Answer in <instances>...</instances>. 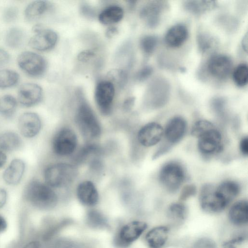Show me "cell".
I'll return each instance as SVG.
<instances>
[{
	"label": "cell",
	"mask_w": 248,
	"mask_h": 248,
	"mask_svg": "<svg viewBox=\"0 0 248 248\" xmlns=\"http://www.w3.org/2000/svg\"><path fill=\"white\" fill-rule=\"evenodd\" d=\"M22 196L29 205L40 210L54 207L58 202L56 193L46 183L31 179L25 186Z\"/></svg>",
	"instance_id": "1"
},
{
	"label": "cell",
	"mask_w": 248,
	"mask_h": 248,
	"mask_svg": "<svg viewBox=\"0 0 248 248\" xmlns=\"http://www.w3.org/2000/svg\"><path fill=\"white\" fill-rule=\"evenodd\" d=\"M79 104L77 110L76 119L79 129L84 136L96 138L101 133V127L93 110L85 100L82 90H77Z\"/></svg>",
	"instance_id": "2"
},
{
	"label": "cell",
	"mask_w": 248,
	"mask_h": 248,
	"mask_svg": "<svg viewBox=\"0 0 248 248\" xmlns=\"http://www.w3.org/2000/svg\"><path fill=\"white\" fill-rule=\"evenodd\" d=\"M76 170L71 165L59 163L47 166L44 170L45 183L51 187H62L75 179Z\"/></svg>",
	"instance_id": "3"
},
{
	"label": "cell",
	"mask_w": 248,
	"mask_h": 248,
	"mask_svg": "<svg viewBox=\"0 0 248 248\" xmlns=\"http://www.w3.org/2000/svg\"><path fill=\"white\" fill-rule=\"evenodd\" d=\"M185 179L186 172L183 167L175 161L166 163L159 173L160 182L170 192H176Z\"/></svg>",
	"instance_id": "4"
},
{
	"label": "cell",
	"mask_w": 248,
	"mask_h": 248,
	"mask_svg": "<svg viewBox=\"0 0 248 248\" xmlns=\"http://www.w3.org/2000/svg\"><path fill=\"white\" fill-rule=\"evenodd\" d=\"M198 148L205 156H211L220 153L223 149L221 133L213 125L197 137Z\"/></svg>",
	"instance_id": "5"
},
{
	"label": "cell",
	"mask_w": 248,
	"mask_h": 248,
	"mask_svg": "<svg viewBox=\"0 0 248 248\" xmlns=\"http://www.w3.org/2000/svg\"><path fill=\"white\" fill-rule=\"evenodd\" d=\"M17 62L19 67L32 77H40L46 72L47 62L41 55L32 51L21 52L18 56Z\"/></svg>",
	"instance_id": "6"
},
{
	"label": "cell",
	"mask_w": 248,
	"mask_h": 248,
	"mask_svg": "<svg viewBox=\"0 0 248 248\" xmlns=\"http://www.w3.org/2000/svg\"><path fill=\"white\" fill-rule=\"evenodd\" d=\"M115 87L109 80H103L96 85L95 101L100 111L107 115L110 113L115 97Z\"/></svg>",
	"instance_id": "7"
},
{
	"label": "cell",
	"mask_w": 248,
	"mask_h": 248,
	"mask_svg": "<svg viewBox=\"0 0 248 248\" xmlns=\"http://www.w3.org/2000/svg\"><path fill=\"white\" fill-rule=\"evenodd\" d=\"M147 224L142 221L134 220L124 225L119 230L115 238L116 245L125 248L137 240L144 232Z\"/></svg>",
	"instance_id": "8"
},
{
	"label": "cell",
	"mask_w": 248,
	"mask_h": 248,
	"mask_svg": "<svg viewBox=\"0 0 248 248\" xmlns=\"http://www.w3.org/2000/svg\"><path fill=\"white\" fill-rule=\"evenodd\" d=\"M77 139L74 132L64 128L58 131L52 140V149L59 155H67L72 153L76 148Z\"/></svg>",
	"instance_id": "9"
},
{
	"label": "cell",
	"mask_w": 248,
	"mask_h": 248,
	"mask_svg": "<svg viewBox=\"0 0 248 248\" xmlns=\"http://www.w3.org/2000/svg\"><path fill=\"white\" fill-rule=\"evenodd\" d=\"M34 32L29 41L30 46L33 49L46 51L51 49L56 45L58 35L54 31L37 26L34 28Z\"/></svg>",
	"instance_id": "10"
},
{
	"label": "cell",
	"mask_w": 248,
	"mask_h": 248,
	"mask_svg": "<svg viewBox=\"0 0 248 248\" xmlns=\"http://www.w3.org/2000/svg\"><path fill=\"white\" fill-rule=\"evenodd\" d=\"M199 202L202 209L210 213H219L226 207L217 196L215 187L211 184H205L202 187Z\"/></svg>",
	"instance_id": "11"
},
{
	"label": "cell",
	"mask_w": 248,
	"mask_h": 248,
	"mask_svg": "<svg viewBox=\"0 0 248 248\" xmlns=\"http://www.w3.org/2000/svg\"><path fill=\"white\" fill-rule=\"evenodd\" d=\"M41 87L34 83L22 84L18 89L17 99L19 104L25 107H31L38 104L43 98Z\"/></svg>",
	"instance_id": "12"
},
{
	"label": "cell",
	"mask_w": 248,
	"mask_h": 248,
	"mask_svg": "<svg viewBox=\"0 0 248 248\" xmlns=\"http://www.w3.org/2000/svg\"><path fill=\"white\" fill-rule=\"evenodd\" d=\"M42 122L39 116L33 112L22 114L18 120V128L20 134L25 138L31 139L40 132Z\"/></svg>",
	"instance_id": "13"
},
{
	"label": "cell",
	"mask_w": 248,
	"mask_h": 248,
	"mask_svg": "<svg viewBox=\"0 0 248 248\" xmlns=\"http://www.w3.org/2000/svg\"><path fill=\"white\" fill-rule=\"evenodd\" d=\"M162 126L156 122H151L142 126L138 134L139 142L145 147H151L160 141L163 136Z\"/></svg>",
	"instance_id": "14"
},
{
	"label": "cell",
	"mask_w": 248,
	"mask_h": 248,
	"mask_svg": "<svg viewBox=\"0 0 248 248\" xmlns=\"http://www.w3.org/2000/svg\"><path fill=\"white\" fill-rule=\"evenodd\" d=\"M232 67V62L227 56L217 54L209 60L207 67L209 73L214 77L223 79L230 74Z\"/></svg>",
	"instance_id": "15"
},
{
	"label": "cell",
	"mask_w": 248,
	"mask_h": 248,
	"mask_svg": "<svg viewBox=\"0 0 248 248\" xmlns=\"http://www.w3.org/2000/svg\"><path fill=\"white\" fill-rule=\"evenodd\" d=\"M186 123L181 117L176 116L169 120L163 131L166 140L170 144L179 142L185 134Z\"/></svg>",
	"instance_id": "16"
},
{
	"label": "cell",
	"mask_w": 248,
	"mask_h": 248,
	"mask_svg": "<svg viewBox=\"0 0 248 248\" xmlns=\"http://www.w3.org/2000/svg\"><path fill=\"white\" fill-rule=\"evenodd\" d=\"M25 164L20 158L13 159L3 171L4 182L10 186H16L21 181L25 170Z\"/></svg>",
	"instance_id": "17"
},
{
	"label": "cell",
	"mask_w": 248,
	"mask_h": 248,
	"mask_svg": "<svg viewBox=\"0 0 248 248\" xmlns=\"http://www.w3.org/2000/svg\"><path fill=\"white\" fill-rule=\"evenodd\" d=\"M77 194L80 202L86 206H94L98 201L97 190L91 181H86L81 183L78 186Z\"/></svg>",
	"instance_id": "18"
},
{
	"label": "cell",
	"mask_w": 248,
	"mask_h": 248,
	"mask_svg": "<svg viewBox=\"0 0 248 248\" xmlns=\"http://www.w3.org/2000/svg\"><path fill=\"white\" fill-rule=\"evenodd\" d=\"M240 191L239 184L230 180L224 181L215 187L217 197L226 207L237 197Z\"/></svg>",
	"instance_id": "19"
},
{
	"label": "cell",
	"mask_w": 248,
	"mask_h": 248,
	"mask_svg": "<svg viewBox=\"0 0 248 248\" xmlns=\"http://www.w3.org/2000/svg\"><path fill=\"white\" fill-rule=\"evenodd\" d=\"M169 229L165 226L154 227L145 235V241L150 248H162L169 237Z\"/></svg>",
	"instance_id": "20"
},
{
	"label": "cell",
	"mask_w": 248,
	"mask_h": 248,
	"mask_svg": "<svg viewBox=\"0 0 248 248\" xmlns=\"http://www.w3.org/2000/svg\"><path fill=\"white\" fill-rule=\"evenodd\" d=\"M188 32L186 27L181 24L171 27L167 31L165 40L166 44L172 47L182 46L188 37Z\"/></svg>",
	"instance_id": "21"
},
{
	"label": "cell",
	"mask_w": 248,
	"mask_h": 248,
	"mask_svg": "<svg viewBox=\"0 0 248 248\" xmlns=\"http://www.w3.org/2000/svg\"><path fill=\"white\" fill-rule=\"evenodd\" d=\"M231 222L236 225L246 224L248 220V204L246 200H240L235 202L229 211Z\"/></svg>",
	"instance_id": "22"
},
{
	"label": "cell",
	"mask_w": 248,
	"mask_h": 248,
	"mask_svg": "<svg viewBox=\"0 0 248 248\" xmlns=\"http://www.w3.org/2000/svg\"><path fill=\"white\" fill-rule=\"evenodd\" d=\"M50 8L51 5L47 1H33L26 7L24 11L25 17L29 21L36 20L46 13Z\"/></svg>",
	"instance_id": "23"
},
{
	"label": "cell",
	"mask_w": 248,
	"mask_h": 248,
	"mask_svg": "<svg viewBox=\"0 0 248 248\" xmlns=\"http://www.w3.org/2000/svg\"><path fill=\"white\" fill-rule=\"evenodd\" d=\"M22 146V139L17 133L10 131L0 133V150L12 152L20 149Z\"/></svg>",
	"instance_id": "24"
},
{
	"label": "cell",
	"mask_w": 248,
	"mask_h": 248,
	"mask_svg": "<svg viewBox=\"0 0 248 248\" xmlns=\"http://www.w3.org/2000/svg\"><path fill=\"white\" fill-rule=\"evenodd\" d=\"M124 15V10L121 7L111 5L101 11L98 15V20L103 24L110 25L120 21Z\"/></svg>",
	"instance_id": "25"
},
{
	"label": "cell",
	"mask_w": 248,
	"mask_h": 248,
	"mask_svg": "<svg viewBox=\"0 0 248 248\" xmlns=\"http://www.w3.org/2000/svg\"><path fill=\"white\" fill-rule=\"evenodd\" d=\"M160 12V8L157 3L151 2L142 6L140 12V16L148 25L153 26L157 22V17Z\"/></svg>",
	"instance_id": "26"
},
{
	"label": "cell",
	"mask_w": 248,
	"mask_h": 248,
	"mask_svg": "<svg viewBox=\"0 0 248 248\" xmlns=\"http://www.w3.org/2000/svg\"><path fill=\"white\" fill-rule=\"evenodd\" d=\"M16 99L10 94H5L0 97V115L9 119L14 115L17 108Z\"/></svg>",
	"instance_id": "27"
},
{
	"label": "cell",
	"mask_w": 248,
	"mask_h": 248,
	"mask_svg": "<svg viewBox=\"0 0 248 248\" xmlns=\"http://www.w3.org/2000/svg\"><path fill=\"white\" fill-rule=\"evenodd\" d=\"M25 37V33L22 29L18 27L12 28L6 34V44L12 48H18L23 44Z\"/></svg>",
	"instance_id": "28"
},
{
	"label": "cell",
	"mask_w": 248,
	"mask_h": 248,
	"mask_svg": "<svg viewBox=\"0 0 248 248\" xmlns=\"http://www.w3.org/2000/svg\"><path fill=\"white\" fill-rule=\"evenodd\" d=\"M167 213L170 220L176 222H181L185 220L187 214V210L183 203L175 202L169 206Z\"/></svg>",
	"instance_id": "29"
},
{
	"label": "cell",
	"mask_w": 248,
	"mask_h": 248,
	"mask_svg": "<svg viewBox=\"0 0 248 248\" xmlns=\"http://www.w3.org/2000/svg\"><path fill=\"white\" fill-rule=\"evenodd\" d=\"M19 80V75L16 71L9 69L0 70V88L6 89L14 86Z\"/></svg>",
	"instance_id": "30"
},
{
	"label": "cell",
	"mask_w": 248,
	"mask_h": 248,
	"mask_svg": "<svg viewBox=\"0 0 248 248\" xmlns=\"http://www.w3.org/2000/svg\"><path fill=\"white\" fill-rule=\"evenodd\" d=\"M107 77V79L111 81L115 87L123 89L126 85L128 73L124 69L117 68L110 70L108 73Z\"/></svg>",
	"instance_id": "31"
},
{
	"label": "cell",
	"mask_w": 248,
	"mask_h": 248,
	"mask_svg": "<svg viewBox=\"0 0 248 248\" xmlns=\"http://www.w3.org/2000/svg\"><path fill=\"white\" fill-rule=\"evenodd\" d=\"M86 221L87 224L93 228H103L107 225L106 217L96 210H91L88 212Z\"/></svg>",
	"instance_id": "32"
},
{
	"label": "cell",
	"mask_w": 248,
	"mask_h": 248,
	"mask_svg": "<svg viewBox=\"0 0 248 248\" xmlns=\"http://www.w3.org/2000/svg\"><path fill=\"white\" fill-rule=\"evenodd\" d=\"M233 80L239 87L245 86L248 80V67L247 64L241 63L237 65L232 73Z\"/></svg>",
	"instance_id": "33"
},
{
	"label": "cell",
	"mask_w": 248,
	"mask_h": 248,
	"mask_svg": "<svg viewBox=\"0 0 248 248\" xmlns=\"http://www.w3.org/2000/svg\"><path fill=\"white\" fill-rule=\"evenodd\" d=\"M157 45V38L154 36L147 35L143 37L140 41V45L141 50L146 54L152 53Z\"/></svg>",
	"instance_id": "34"
},
{
	"label": "cell",
	"mask_w": 248,
	"mask_h": 248,
	"mask_svg": "<svg viewBox=\"0 0 248 248\" xmlns=\"http://www.w3.org/2000/svg\"><path fill=\"white\" fill-rule=\"evenodd\" d=\"M130 47L128 42H126L120 47L116 54V59L118 62L124 64L128 68L130 62Z\"/></svg>",
	"instance_id": "35"
},
{
	"label": "cell",
	"mask_w": 248,
	"mask_h": 248,
	"mask_svg": "<svg viewBox=\"0 0 248 248\" xmlns=\"http://www.w3.org/2000/svg\"><path fill=\"white\" fill-rule=\"evenodd\" d=\"M213 1H189L186 7L194 13H201L212 7Z\"/></svg>",
	"instance_id": "36"
},
{
	"label": "cell",
	"mask_w": 248,
	"mask_h": 248,
	"mask_svg": "<svg viewBox=\"0 0 248 248\" xmlns=\"http://www.w3.org/2000/svg\"><path fill=\"white\" fill-rule=\"evenodd\" d=\"M189 248H217V245L212 239L202 237L195 240Z\"/></svg>",
	"instance_id": "37"
},
{
	"label": "cell",
	"mask_w": 248,
	"mask_h": 248,
	"mask_svg": "<svg viewBox=\"0 0 248 248\" xmlns=\"http://www.w3.org/2000/svg\"><path fill=\"white\" fill-rule=\"evenodd\" d=\"M18 16V10L15 6H10L6 8L3 13V19L6 23L15 21Z\"/></svg>",
	"instance_id": "38"
},
{
	"label": "cell",
	"mask_w": 248,
	"mask_h": 248,
	"mask_svg": "<svg viewBox=\"0 0 248 248\" xmlns=\"http://www.w3.org/2000/svg\"><path fill=\"white\" fill-rule=\"evenodd\" d=\"M197 189L195 185L190 184L185 186L180 193V199L181 201H185L196 193Z\"/></svg>",
	"instance_id": "39"
},
{
	"label": "cell",
	"mask_w": 248,
	"mask_h": 248,
	"mask_svg": "<svg viewBox=\"0 0 248 248\" xmlns=\"http://www.w3.org/2000/svg\"><path fill=\"white\" fill-rule=\"evenodd\" d=\"M95 55V52L92 50H85L79 53L78 59L80 62H88L93 58Z\"/></svg>",
	"instance_id": "40"
},
{
	"label": "cell",
	"mask_w": 248,
	"mask_h": 248,
	"mask_svg": "<svg viewBox=\"0 0 248 248\" xmlns=\"http://www.w3.org/2000/svg\"><path fill=\"white\" fill-rule=\"evenodd\" d=\"M245 235L241 234L234 237L229 241L225 242L223 245V248H235L236 244L243 242L245 239Z\"/></svg>",
	"instance_id": "41"
},
{
	"label": "cell",
	"mask_w": 248,
	"mask_h": 248,
	"mask_svg": "<svg viewBox=\"0 0 248 248\" xmlns=\"http://www.w3.org/2000/svg\"><path fill=\"white\" fill-rule=\"evenodd\" d=\"M80 12L87 17L92 18L95 15L94 10L91 6L86 4H83L80 7Z\"/></svg>",
	"instance_id": "42"
},
{
	"label": "cell",
	"mask_w": 248,
	"mask_h": 248,
	"mask_svg": "<svg viewBox=\"0 0 248 248\" xmlns=\"http://www.w3.org/2000/svg\"><path fill=\"white\" fill-rule=\"evenodd\" d=\"M151 72V69L149 67H144L137 73L136 78L140 81L144 80L150 75Z\"/></svg>",
	"instance_id": "43"
},
{
	"label": "cell",
	"mask_w": 248,
	"mask_h": 248,
	"mask_svg": "<svg viewBox=\"0 0 248 248\" xmlns=\"http://www.w3.org/2000/svg\"><path fill=\"white\" fill-rule=\"evenodd\" d=\"M10 58L9 53L5 50L0 48V67L7 64Z\"/></svg>",
	"instance_id": "44"
},
{
	"label": "cell",
	"mask_w": 248,
	"mask_h": 248,
	"mask_svg": "<svg viewBox=\"0 0 248 248\" xmlns=\"http://www.w3.org/2000/svg\"><path fill=\"white\" fill-rule=\"evenodd\" d=\"M239 147L242 154L245 156H247L248 155V137H245L241 139L240 142Z\"/></svg>",
	"instance_id": "45"
},
{
	"label": "cell",
	"mask_w": 248,
	"mask_h": 248,
	"mask_svg": "<svg viewBox=\"0 0 248 248\" xmlns=\"http://www.w3.org/2000/svg\"><path fill=\"white\" fill-rule=\"evenodd\" d=\"M7 199V193L6 190L4 188L0 187V209L5 205Z\"/></svg>",
	"instance_id": "46"
},
{
	"label": "cell",
	"mask_w": 248,
	"mask_h": 248,
	"mask_svg": "<svg viewBox=\"0 0 248 248\" xmlns=\"http://www.w3.org/2000/svg\"><path fill=\"white\" fill-rule=\"evenodd\" d=\"M134 102L133 97L127 98L124 102L123 106L126 109H130L133 106Z\"/></svg>",
	"instance_id": "47"
},
{
	"label": "cell",
	"mask_w": 248,
	"mask_h": 248,
	"mask_svg": "<svg viewBox=\"0 0 248 248\" xmlns=\"http://www.w3.org/2000/svg\"><path fill=\"white\" fill-rule=\"evenodd\" d=\"M7 223L5 218L0 215V233L4 232L7 229Z\"/></svg>",
	"instance_id": "48"
},
{
	"label": "cell",
	"mask_w": 248,
	"mask_h": 248,
	"mask_svg": "<svg viewBox=\"0 0 248 248\" xmlns=\"http://www.w3.org/2000/svg\"><path fill=\"white\" fill-rule=\"evenodd\" d=\"M23 248H41V246L38 241H32L27 243Z\"/></svg>",
	"instance_id": "49"
},
{
	"label": "cell",
	"mask_w": 248,
	"mask_h": 248,
	"mask_svg": "<svg viewBox=\"0 0 248 248\" xmlns=\"http://www.w3.org/2000/svg\"><path fill=\"white\" fill-rule=\"evenodd\" d=\"M7 155L5 152L0 150V169L2 168L7 161Z\"/></svg>",
	"instance_id": "50"
},
{
	"label": "cell",
	"mask_w": 248,
	"mask_h": 248,
	"mask_svg": "<svg viewBox=\"0 0 248 248\" xmlns=\"http://www.w3.org/2000/svg\"><path fill=\"white\" fill-rule=\"evenodd\" d=\"M117 31V29L112 27L107 30L106 34L108 37H111L116 34Z\"/></svg>",
	"instance_id": "51"
},
{
	"label": "cell",
	"mask_w": 248,
	"mask_h": 248,
	"mask_svg": "<svg viewBox=\"0 0 248 248\" xmlns=\"http://www.w3.org/2000/svg\"><path fill=\"white\" fill-rule=\"evenodd\" d=\"M242 46L243 47L244 49L247 51L248 48V35L247 34L245 35L244 36L242 42Z\"/></svg>",
	"instance_id": "52"
}]
</instances>
